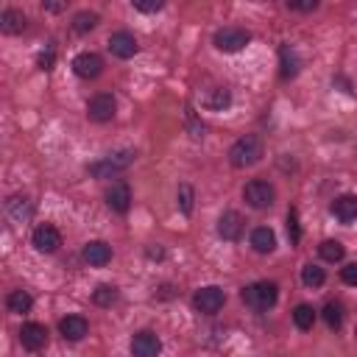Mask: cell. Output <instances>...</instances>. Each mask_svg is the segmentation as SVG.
<instances>
[{"label": "cell", "mask_w": 357, "mask_h": 357, "mask_svg": "<svg viewBox=\"0 0 357 357\" xmlns=\"http://www.w3.org/2000/svg\"><path fill=\"white\" fill-rule=\"evenodd\" d=\"M229 103H231V95H229V89H223V86L212 89V95H209V100H206L209 109H226Z\"/></svg>", "instance_id": "30"}, {"label": "cell", "mask_w": 357, "mask_h": 357, "mask_svg": "<svg viewBox=\"0 0 357 357\" xmlns=\"http://www.w3.org/2000/svg\"><path fill=\"white\" fill-rule=\"evenodd\" d=\"M114 109H117L114 98H112L109 92H98V95L86 103V117H89L92 123H109V120L114 117Z\"/></svg>", "instance_id": "8"}, {"label": "cell", "mask_w": 357, "mask_h": 357, "mask_svg": "<svg viewBox=\"0 0 357 357\" xmlns=\"http://www.w3.org/2000/svg\"><path fill=\"white\" fill-rule=\"evenodd\" d=\"M159 351H162V340L153 332L142 329V332H137L131 337V354L134 357H156Z\"/></svg>", "instance_id": "10"}, {"label": "cell", "mask_w": 357, "mask_h": 357, "mask_svg": "<svg viewBox=\"0 0 357 357\" xmlns=\"http://www.w3.org/2000/svg\"><path fill=\"white\" fill-rule=\"evenodd\" d=\"M340 279H343L346 284H357V262L343 265V268H340Z\"/></svg>", "instance_id": "34"}, {"label": "cell", "mask_w": 357, "mask_h": 357, "mask_svg": "<svg viewBox=\"0 0 357 357\" xmlns=\"http://www.w3.org/2000/svg\"><path fill=\"white\" fill-rule=\"evenodd\" d=\"M318 254H321L324 262H340V259L346 257V248H343V243H337V240H324V243L318 245Z\"/></svg>", "instance_id": "22"}, {"label": "cell", "mask_w": 357, "mask_h": 357, "mask_svg": "<svg viewBox=\"0 0 357 357\" xmlns=\"http://www.w3.org/2000/svg\"><path fill=\"white\" fill-rule=\"evenodd\" d=\"M287 3V8H293V11H301V14H307V11H315L318 6H321V0H284Z\"/></svg>", "instance_id": "32"}, {"label": "cell", "mask_w": 357, "mask_h": 357, "mask_svg": "<svg viewBox=\"0 0 357 357\" xmlns=\"http://www.w3.org/2000/svg\"><path fill=\"white\" fill-rule=\"evenodd\" d=\"M50 67H53V50L39 56V70H50Z\"/></svg>", "instance_id": "36"}, {"label": "cell", "mask_w": 357, "mask_h": 357, "mask_svg": "<svg viewBox=\"0 0 357 357\" xmlns=\"http://www.w3.org/2000/svg\"><path fill=\"white\" fill-rule=\"evenodd\" d=\"M279 61H282V78H293V75L298 73V67H301L298 53H296L290 45H282V47H279Z\"/></svg>", "instance_id": "21"}, {"label": "cell", "mask_w": 357, "mask_h": 357, "mask_svg": "<svg viewBox=\"0 0 357 357\" xmlns=\"http://www.w3.org/2000/svg\"><path fill=\"white\" fill-rule=\"evenodd\" d=\"M8 212H11L17 220L28 218V215H31V204H28V198H25V195H14V198L8 201Z\"/></svg>", "instance_id": "29"}, {"label": "cell", "mask_w": 357, "mask_h": 357, "mask_svg": "<svg viewBox=\"0 0 357 357\" xmlns=\"http://www.w3.org/2000/svg\"><path fill=\"white\" fill-rule=\"evenodd\" d=\"M59 332L64 335V340H81L89 332V324L84 315H67L59 321Z\"/></svg>", "instance_id": "15"}, {"label": "cell", "mask_w": 357, "mask_h": 357, "mask_svg": "<svg viewBox=\"0 0 357 357\" xmlns=\"http://www.w3.org/2000/svg\"><path fill=\"white\" fill-rule=\"evenodd\" d=\"M293 324H296L301 332H310L312 324H315V310H312L310 304H298V307L293 310Z\"/></svg>", "instance_id": "23"}, {"label": "cell", "mask_w": 357, "mask_h": 357, "mask_svg": "<svg viewBox=\"0 0 357 357\" xmlns=\"http://www.w3.org/2000/svg\"><path fill=\"white\" fill-rule=\"evenodd\" d=\"M354 335H357V332H354Z\"/></svg>", "instance_id": "37"}, {"label": "cell", "mask_w": 357, "mask_h": 357, "mask_svg": "<svg viewBox=\"0 0 357 357\" xmlns=\"http://www.w3.org/2000/svg\"><path fill=\"white\" fill-rule=\"evenodd\" d=\"M223 304H226V293H223L218 284H206V287L195 290V296H192V307H195L198 312H204V315L220 312Z\"/></svg>", "instance_id": "6"}, {"label": "cell", "mask_w": 357, "mask_h": 357, "mask_svg": "<svg viewBox=\"0 0 357 357\" xmlns=\"http://www.w3.org/2000/svg\"><path fill=\"white\" fill-rule=\"evenodd\" d=\"M324 321H326L329 329H340V324H343V307L337 301H329L324 307Z\"/></svg>", "instance_id": "27"}, {"label": "cell", "mask_w": 357, "mask_h": 357, "mask_svg": "<svg viewBox=\"0 0 357 357\" xmlns=\"http://www.w3.org/2000/svg\"><path fill=\"white\" fill-rule=\"evenodd\" d=\"M243 198H245V204L254 206V209H268V206L273 204V198H276V190H273L265 178H251V181L243 187Z\"/></svg>", "instance_id": "5"}, {"label": "cell", "mask_w": 357, "mask_h": 357, "mask_svg": "<svg viewBox=\"0 0 357 357\" xmlns=\"http://www.w3.org/2000/svg\"><path fill=\"white\" fill-rule=\"evenodd\" d=\"M131 6L137 11H142V14H153V11H159L165 6V0H131Z\"/></svg>", "instance_id": "33"}, {"label": "cell", "mask_w": 357, "mask_h": 357, "mask_svg": "<svg viewBox=\"0 0 357 357\" xmlns=\"http://www.w3.org/2000/svg\"><path fill=\"white\" fill-rule=\"evenodd\" d=\"M106 204H109V209H114L120 215L128 212V206H131V187L126 181H114L106 190Z\"/></svg>", "instance_id": "13"}, {"label": "cell", "mask_w": 357, "mask_h": 357, "mask_svg": "<svg viewBox=\"0 0 357 357\" xmlns=\"http://www.w3.org/2000/svg\"><path fill=\"white\" fill-rule=\"evenodd\" d=\"M6 307H8V312H14V315H25V312H31L33 298H31L28 290H11V293L6 296Z\"/></svg>", "instance_id": "20"}, {"label": "cell", "mask_w": 357, "mask_h": 357, "mask_svg": "<svg viewBox=\"0 0 357 357\" xmlns=\"http://www.w3.org/2000/svg\"><path fill=\"white\" fill-rule=\"evenodd\" d=\"M332 215L340 223H351L357 220V195H340L332 201Z\"/></svg>", "instance_id": "16"}, {"label": "cell", "mask_w": 357, "mask_h": 357, "mask_svg": "<svg viewBox=\"0 0 357 357\" xmlns=\"http://www.w3.org/2000/svg\"><path fill=\"white\" fill-rule=\"evenodd\" d=\"M92 301L98 307H112L117 301V287L114 284H98L95 293H92Z\"/></svg>", "instance_id": "25"}, {"label": "cell", "mask_w": 357, "mask_h": 357, "mask_svg": "<svg viewBox=\"0 0 357 357\" xmlns=\"http://www.w3.org/2000/svg\"><path fill=\"white\" fill-rule=\"evenodd\" d=\"M243 226H245V223H243L240 212L229 209V212H223V215H220V220H218V234H220L223 240H240Z\"/></svg>", "instance_id": "14"}, {"label": "cell", "mask_w": 357, "mask_h": 357, "mask_svg": "<svg viewBox=\"0 0 357 357\" xmlns=\"http://www.w3.org/2000/svg\"><path fill=\"white\" fill-rule=\"evenodd\" d=\"M134 151L131 148H123V151H117V153H109V156H103V159H98V162H92L89 165V173L95 176V178H109V176H117V173H123L131 162H134Z\"/></svg>", "instance_id": "3"}, {"label": "cell", "mask_w": 357, "mask_h": 357, "mask_svg": "<svg viewBox=\"0 0 357 357\" xmlns=\"http://www.w3.org/2000/svg\"><path fill=\"white\" fill-rule=\"evenodd\" d=\"M215 47L220 50V53H237V50H243L248 42H251V33L245 31V28H237V25H226V28H220L218 33H215Z\"/></svg>", "instance_id": "4"}, {"label": "cell", "mask_w": 357, "mask_h": 357, "mask_svg": "<svg viewBox=\"0 0 357 357\" xmlns=\"http://www.w3.org/2000/svg\"><path fill=\"white\" fill-rule=\"evenodd\" d=\"M20 343H22V349H28V351H39V349L47 346V329H45L42 324H36V321L22 324V329H20Z\"/></svg>", "instance_id": "9"}, {"label": "cell", "mask_w": 357, "mask_h": 357, "mask_svg": "<svg viewBox=\"0 0 357 357\" xmlns=\"http://www.w3.org/2000/svg\"><path fill=\"white\" fill-rule=\"evenodd\" d=\"M176 201H178V209H181L184 215H190V212H192V201H195V192H192V187H190V184H178Z\"/></svg>", "instance_id": "28"}, {"label": "cell", "mask_w": 357, "mask_h": 357, "mask_svg": "<svg viewBox=\"0 0 357 357\" xmlns=\"http://www.w3.org/2000/svg\"><path fill=\"white\" fill-rule=\"evenodd\" d=\"M287 237H290V243H298V240H301V229H298V215H296V209L287 212Z\"/></svg>", "instance_id": "31"}, {"label": "cell", "mask_w": 357, "mask_h": 357, "mask_svg": "<svg viewBox=\"0 0 357 357\" xmlns=\"http://www.w3.org/2000/svg\"><path fill=\"white\" fill-rule=\"evenodd\" d=\"M31 243H33V248H36L39 254H53V251H59V245H61V231H59L56 226H50V223H42V226L33 229Z\"/></svg>", "instance_id": "7"}, {"label": "cell", "mask_w": 357, "mask_h": 357, "mask_svg": "<svg viewBox=\"0 0 357 357\" xmlns=\"http://www.w3.org/2000/svg\"><path fill=\"white\" fill-rule=\"evenodd\" d=\"M262 156V139L257 134H245L240 139H234V145L229 148V162L234 167H248V165H257Z\"/></svg>", "instance_id": "1"}, {"label": "cell", "mask_w": 357, "mask_h": 357, "mask_svg": "<svg viewBox=\"0 0 357 357\" xmlns=\"http://www.w3.org/2000/svg\"><path fill=\"white\" fill-rule=\"evenodd\" d=\"M84 259H86L89 265H95V268H103V265L112 259V248H109L103 240H92V243L84 245Z\"/></svg>", "instance_id": "18"}, {"label": "cell", "mask_w": 357, "mask_h": 357, "mask_svg": "<svg viewBox=\"0 0 357 357\" xmlns=\"http://www.w3.org/2000/svg\"><path fill=\"white\" fill-rule=\"evenodd\" d=\"M0 31L8 33V36H17L25 31V14L17 11V8H6L3 17H0Z\"/></svg>", "instance_id": "19"}, {"label": "cell", "mask_w": 357, "mask_h": 357, "mask_svg": "<svg viewBox=\"0 0 357 357\" xmlns=\"http://www.w3.org/2000/svg\"><path fill=\"white\" fill-rule=\"evenodd\" d=\"M73 70L78 78H98L103 73V59L98 53H78L73 59Z\"/></svg>", "instance_id": "12"}, {"label": "cell", "mask_w": 357, "mask_h": 357, "mask_svg": "<svg viewBox=\"0 0 357 357\" xmlns=\"http://www.w3.org/2000/svg\"><path fill=\"white\" fill-rule=\"evenodd\" d=\"M251 248H254L257 254H271V251L276 248V234H273V229H271V226H257V229L251 231Z\"/></svg>", "instance_id": "17"}, {"label": "cell", "mask_w": 357, "mask_h": 357, "mask_svg": "<svg viewBox=\"0 0 357 357\" xmlns=\"http://www.w3.org/2000/svg\"><path fill=\"white\" fill-rule=\"evenodd\" d=\"M67 3H70V0H42V8H45L47 14H61V11L67 8Z\"/></svg>", "instance_id": "35"}, {"label": "cell", "mask_w": 357, "mask_h": 357, "mask_svg": "<svg viewBox=\"0 0 357 357\" xmlns=\"http://www.w3.org/2000/svg\"><path fill=\"white\" fill-rule=\"evenodd\" d=\"M109 50H112V56H117V59H131V56L139 50V45H137L134 33H128V31H114V33L109 36Z\"/></svg>", "instance_id": "11"}, {"label": "cell", "mask_w": 357, "mask_h": 357, "mask_svg": "<svg viewBox=\"0 0 357 357\" xmlns=\"http://www.w3.org/2000/svg\"><path fill=\"white\" fill-rule=\"evenodd\" d=\"M240 298H243L245 307L262 312V310H271V307L276 304V298H279V287H276L273 282H254V284L243 287Z\"/></svg>", "instance_id": "2"}, {"label": "cell", "mask_w": 357, "mask_h": 357, "mask_svg": "<svg viewBox=\"0 0 357 357\" xmlns=\"http://www.w3.org/2000/svg\"><path fill=\"white\" fill-rule=\"evenodd\" d=\"M324 279H326L324 268H318V265H312V262L301 268V282H304L307 287H321V284H324Z\"/></svg>", "instance_id": "26"}, {"label": "cell", "mask_w": 357, "mask_h": 357, "mask_svg": "<svg viewBox=\"0 0 357 357\" xmlns=\"http://www.w3.org/2000/svg\"><path fill=\"white\" fill-rule=\"evenodd\" d=\"M98 20H100V17H98L95 11H78V14L73 17V31H75V33H89V31L98 25Z\"/></svg>", "instance_id": "24"}]
</instances>
